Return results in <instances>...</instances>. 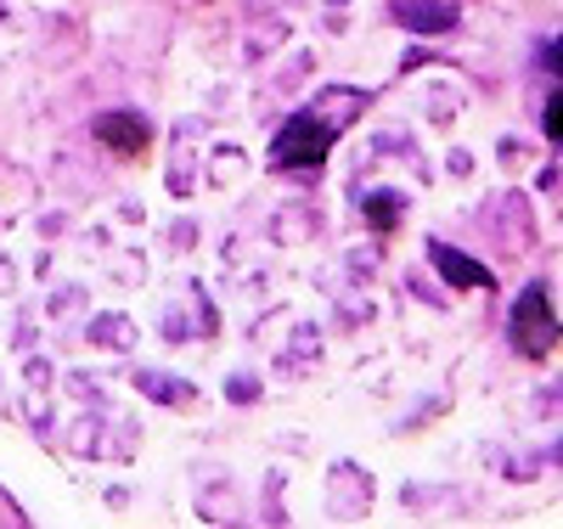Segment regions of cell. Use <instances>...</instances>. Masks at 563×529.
Masks as SVG:
<instances>
[{
    "mask_svg": "<svg viewBox=\"0 0 563 529\" xmlns=\"http://www.w3.org/2000/svg\"><path fill=\"white\" fill-rule=\"evenodd\" d=\"M97 135L108 141V147H119V153H141V147H147V124H141L135 113H102Z\"/></svg>",
    "mask_w": 563,
    "mask_h": 529,
    "instance_id": "5",
    "label": "cell"
},
{
    "mask_svg": "<svg viewBox=\"0 0 563 529\" xmlns=\"http://www.w3.org/2000/svg\"><path fill=\"white\" fill-rule=\"evenodd\" d=\"M429 260H434V271H440L451 287H485V294L496 287V276H490L479 260H467V254H462V249H451V243H434V249H429Z\"/></svg>",
    "mask_w": 563,
    "mask_h": 529,
    "instance_id": "3",
    "label": "cell"
},
{
    "mask_svg": "<svg viewBox=\"0 0 563 529\" xmlns=\"http://www.w3.org/2000/svg\"><path fill=\"white\" fill-rule=\"evenodd\" d=\"M547 135L563 147V96H552V102H547Z\"/></svg>",
    "mask_w": 563,
    "mask_h": 529,
    "instance_id": "7",
    "label": "cell"
},
{
    "mask_svg": "<svg viewBox=\"0 0 563 529\" xmlns=\"http://www.w3.org/2000/svg\"><path fill=\"white\" fill-rule=\"evenodd\" d=\"M327 147H333V130H327L321 119H310V113H299V119H288V124L276 130L271 164L276 169H316L327 158Z\"/></svg>",
    "mask_w": 563,
    "mask_h": 529,
    "instance_id": "1",
    "label": "cell"
},
{
    "mask_svg": "<svg viewBox=\"0 0 563 529\" xmlns=\"http://www.w3.org/2000/svg\"><path fill=\"white\" fill-rule=\"evenodd\" d=\"M366 220L378 225V231H389V225L400 220V198H389V191H372V198H366Z\"/></svg>",
    "mask_w": 563,
    "mask_h": 529,
    "instance_id": "6",
    "label": "cell"
},
{
    "mask_svg": "<svg viewBox=\"0 0 563 529\" xmlns=\"http://www.w3.org/2000/svg\"><path fill=\"white\" fill-rule=\"evenodd\" d=\"M395 18L417 34H445L456 23V7H445V0H395Z\"/></svg>",
    "mask_w": 563,
    "mask_h": 529,
    "instance_id": "4",
    "label": "cell"
},
{
    "mask_svg": "<svg viewBox=\"0 0 563 529\" xmlns=\"http://www.w3.org/2000/svg\"><path fill=\"white\" fill-rule=\"evenodd\" d=\"M541 63H547L552 74H563V34H558V40L547 45V52H541Z\"/></svg>",
    "mask_w": 563,
    "mask_h": 529,
    "instance_id": "8",
    "label": "cell"
},
{
    "mask_svg": "<svg viewBox=\"0 0 563 529\" xmlns=\"http://www.w3.org/2000/svg\"><path fill=\"white\" fill-rule=\"evenodd\" d=\"M558 344V316L547 287H525L519 305H512V350L519 355H547Z\"/></svg>",
    "mask_w": 563,
    "mask_h": 529,
    "instance_id": "2",
    "label": "cell"
}]
</instances>
